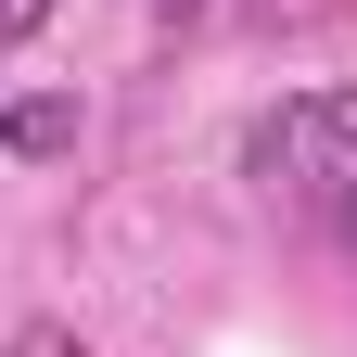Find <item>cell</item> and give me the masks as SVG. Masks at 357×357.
<instances>
[{"label":"cell","mask_w":357,"mask_h":357,"mask_svg":"<svg viewBox=\"0 0 357 357\" xmlns=\"http://www.w3.org/2000/svg\"><path fill=\"white\" fill-rule=\"evenodd\" d=\"M243 178L281 217H306L344 268H357V77L344 89H294L243 128Z\"/></svg>","instance_id":"obj_1"},{"label":"cell","mask_w":357,"mask_h":357,"mask_svg":"<svg viewBox=\"0 0 357 357\" xmlns=\"http://www.w3.org/2000/svg\"><path fill=\"white\" fill-rule=\"evenodd\" d=\"M64 141H77V102H64V89H38V102L0 115V153H64Z\"/></svg>","instance_id":"obj_2"},{"label":"cell","mask_w":357,"mask_h":357,"mask_svg":"<svg viewBox=\"0 0 357 357\" xmlns=\"http://www.w3.org/2000/svg\"><path fill=\"white\" fill-rule=\"evenodd\" d=\"M243 26H357V0H243Z\"/></svg>","instance_id":"obj_3"},{"label":"cell","mask_w":357,"mask_h":357,"mask_svg":"<svg viewBox=\"0 0 357 357\" xmlns=\"http://www.w3.org/2000/svg\"><path fill=\"white\" fill-rule=\"evenodd\" d=\"M0 357H89V344H77L64 319H13V344H0Z\"/></svg>","instance_id":"obj_4"},{"label":"cell","mask_w":357,"mask_h":357,"mask_svg":"<svg viewBox=\"0 0 357 357\" xmlns=\"http://www.w3.org/2000/svg\"><path fill=\"white\" fill-rule=\"evenodd\" d=\"M243 0H166V26H230Z\"/></svg>","instance_id":"obj_5"},{"label":"cell","mask_w":357,"mask_h":357,"mask_svg":"<svg viewBox=\"0 0 357 357\" xmlns=\"http://www.w3.org/2000/svg\"><path fill=\"white\" fill-rule=\"evenodd\" d=\"M52 26V0H0V38H38Z\"/></svg>","instance_id":"obj_6"}]
</instances>
